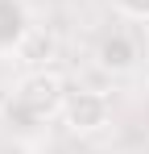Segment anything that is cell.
I'll list each match as a JSON object with an SVG mask.
<instances>
[{"instance_id":"3957f363","label":"cell","mask_w":149,"mask_h":154,"mask_svg":"<svg viewBox=\"0 0 149 154\" xmlns=\"http://www.w3.org/2000/svg\"><path fill=\"white\" fill-rule=\"evenodd\" d=\"M137 42L124 33V29H112V33H104L95 46V67L99 71H108V75H128V71H137Z\"/></svg>"},{"instance_id":"7a4b0ae2","label":"cell","mask_w":149,"mask_h":154,"mask_svg":"<svg viewBox=\"0 0 149 154\" xmlns=\"http://www.w3.org/2000/svg\"><path fill=\"white\" fill-rule=\"evenodd\" d=\"M62 125L79 133V137H87V133H99V129L108 125V117H112V104L104 92L95 88H71L66 92V100H62Z\"/></svg>"},{"instance_id":"277c9868","label":"cell","mask_w":149,"mask_h":154,"mask_svg":"<svg viewBox=\"0 0 149 154\" xmlns=\"http://www.w3.org/2000/svg\"><path fill=\"white\" fill-rule=\"evenodd\" d=\"M29 4L25 0H0V58L4 54H17L29 42Z\"/></svg>"},{"instance_id":"6da1fadb","label":"cell","mask_w":149,"mask_h":154,"mask_svg":"<svg viewBox=\"0 0 149 154\" xmlns=\"http://www.w3.org/2000/svg\"><path fill=\"white\" fill-rule=\"evenodd\" d=\"M66 83L62 75H54V71H29V75L13 88V100H8V121L13 117H21L29 125H42L50 117H58L62 112V100H66Z\"/></svg>"},{"instance_id":"5b68a950","label":"cell","mask_w":149,"mask_h":154,"mask_svg":"<svg viewBox=\"0 0 149 154\" xmlns=\"http://www.w3.org/2000/svg\"><path fill=\"white\" fill-rule=\"evenodd\" d=\"M112 8L124 21H149V0H112Z\"/></svg>"}]
</instances>
